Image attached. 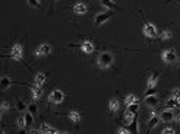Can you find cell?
Wrapping results in <instances>:
<instances>
[{"mask_svg": "<svg viewBox=\"0 0 180 134\" xmlns=\"http://www.w3.org/2000/svg\"><path fill=\"white\" fill-rule=\"evenodd\" d=\"M54 2H56V0H54Z\"/></svg>", "mask_w": 180, "mask_h": 134, "instance_id": "cell-39", "label": "cell"}, {"mask_svg": "<svg viewBox=\"0 0 180 134\" xmlns=\"http://www.w3.org/2000/svg\"><path fill=\"white\" fill-rule=\"evenodd\" d=\"M144 104H145L146 106H150V108H155V106L160 104L158 95L152 93V95H148V96H145V99H144Z\"/></svg>", "mask_w": 180, "mask_h": 134, "instance_id": "cell-9", "label": "cell"}, {"mask_svg": "<svg viewBox=\"0 0 180 134\" xmlns=\"http://www.w3.org/2000/svg\"><path fill=\"white\" fill-rule=\"evenodd\" d=\"M160 38L164 39V41H168V39H172V32L170 31H163V32H160Z\"/></svg>", "mask_w": 180, "mask_h": 134, "instance_id": "cell-26", "label": "cell"}, {"mask_svg": "<svg viewBox=\"0 0 180 134\" xmlns=\"http://www.w3.org/2000/svg\"><path fill=\"white\" fill-rule=\"evenodd\" d=\"M142 32H144V35L148 37V38H155L157 37V26H155L154 23L146 22L145 25H144V28H142Z\"/></svg>", "mask_w": 180, "mask_h": 134, "instance_id": "cell-5", "label": "cell"}, {"mask_svg": "<svg viewBox=\"0 0 180 134\" xmlns=\"http://www.w3.org/2000/svg\"><path fill=\"white\" fill-rule=\"evenodd\" d=\"M28 111H30L31 114H34V115H37V112H38V106L35 105V102H31L30 105H28Z\"/></svg>", "mask_w": 180, "mask_h": 134, "instance_id": "cell-27", "label": "cell"}, {"mask_svg": "<svg viewBox=\"0 0 180 134\" xmlns=\"http://www.w3.org/2000/svg\"><path fill=\"white\" fill-rule=\"evenodd\" d=\"M48 99H50V102H53V104H62L64 99V93L62 92L60 89H54V90L50 93Z\"/></svg>", "mask_w": 180, "mask_h": 134, "instance_id": "cell-7", "label": "cell"}, {"mask_svg": "<svg viewBox=\"0 0 180 134\" xmlns=\"http://www.w3.org/2000/svg\"><path fill=\"white\" fill-rule=\"evenodd\" d=\"M176 131H174V128H172V127H164L163 130H161V134H174Z\"/></svg>", "mask_w": 180, "mask_h": 134, "instance_id": "cell-31", "label": "cell"}, {"mask_svg": "<svg viewBox=\"0 0 180 134\" xmlns=\"http://www.w3.org/2000/svg\"><path fill=\"white\" fill-rule=\"evenodd\" d=\"M154 92V89H146V92H145V96H148V95H152Z\"/></svg>", "mask_w": 180, "mask_h": 134, "instance_id": "cell-36", "label": "cell"}, {"mask_svg": "<svg viewBox=\"0 0 180 134\" xmlns=\"http://www.w3.org/2000/svg\"><path fill=\"white\" fill-rule=\"evenodd\" d=\"M40 2H43V0H40Z\"/></svg>", "mask_w": 180, "mask_h": 134, "instance_id": "cell-38", "label": "cell"}, {"mask_svg": "<svg viewBox=\"0 0 180 134\" xmlns=\"http://www.w3.org/2000/svg\"><path fill=\"white\" fill-rule=\"evenodd\" d=\"M30 89H31V92H32V98L35 100L41 99V96H43V88H41V85H37L34 82V83L30 85Z\"/></svg>", "mask_w": 180, "mask_h": 134, "instance_id": "cell-8", "label": "cell"}, {"mask_svg": "<svg viewBox=\"0 0 180 134\" xmlns=\"http://www.w3.org/2000/svg\"><path fill=\"white\" fill-rule=\"evenodd\" d=\"M174 121H176L177 124H179V126H180V114H179V115H177L176 118H174Z\"/></svg>", "mask_w": 180, "mask_h": 134, "instance_id": "cell-37", "label": "cell"}, {"mask_svg": "<svg viewBox=\"0 0 180 134\" xmlns=\"http://www.w3.org/2000/svg\"><path fill=\"white\" fill-rule=\"evenodd\" d=\"M130 126H132V130L135 131V133H138V121H136V118L133 120V122L130 124Z\"/></svg>", "mask_w": 180, "mask_h": 134, "instance_id": "cell-35", "label": "cell"}, {"mask_svg": "<svg viewBox=\"0 0 180 134\" xmlns=\"http://www.w3.org/2000/svg\"><path fill=\"white\" fill-rule=\"evenodd\" d=\"M28 4L31 8H40V0H28Z\"/></svg>", "mask_w": 180, "mask_h": 134, "instance_id": "cell-33", "label": "cell"}, {"mask_svg": "<svg viewBox=\"0 0 180 134\" xmlns=\"http://www.w3.org/2000/svg\"><path fill=\"white\" fill-rule=\"evenodd\" d=\"M161 59H163L164 63H168V64H172V63H177L179 61V55H177V53L174 50H166L161 53Z\"/></svg>", "mask_w": 180, "mask_h": 134, "instance_id": "cell-2", "label": "cell"}, {"mask_svg": "<svg viewBox=\"0 0 180 134\" xmlns=\"http://www.w3.org/2000/svg\"><path fill=\"white\" fill-rule=\"evenodd\" d=\"M120 109V102L117 99H110V102H108V111H110V114H116L117 111Z\"/></svg>", "mask_w": 180, "mask_h": 134, "instance_id": "cell-17", "label": "cell"}, {"mask_svg": "<svg viewBox=\"0 0 180 134\" xmlns=\"http://www.w3.org/2000/svg\"><path fill=\"white\" fill-rule=\"evenodd\" d=\"M68 118L70 120V122H72V124L78 126V124L81 122V120H82V115H81V112H78V111H72V112L68 114Z\"/></svg>", "mask_w": 180, "mask_h": 134, "instance_id": "cell-14", "label": "cell"}, {"mask_svg": "<svg viewBox=\"0 0 180 134\" xmlns=\"http://www.w3.org/2000/svg\"><path fill=\"white\" fill-rule=\"evenodd\" d=\"M0 83H2V90H6V89L10 88V85H12V80L9 79L8 76H3L2 80H0Z\"/></svg>", "mask_w": 180, "mask_h": 134, "instance_id": "cell-21", "label": "cell"}, {"mask_svg": "<svg viewBox=\"0 0 180 134\" xmlns=\"http://www.w3.org/2000/svg\"><path fill=\"white\" fill-rule=\"evenodd\" d=\"M40 131H41V133H44V134H59L60 133L59 130H56V128H53V127L47 126L46 122H43V124H41V127H40Z\"/></svg>", "mask_w": 180, "mask_h": 134, "instance_id": "cell-15", "label": "cell"}, {"mask_svg": "<svg viewBox=\"0 0 180 134\" xmlns=\"http://www.w3.org/2000/svg\"><path fill=\"white\" fill-rule=\"evenodd\" d=\"M101 4H103L104 8H108L112 9V10H114V9H117V6L114 3H113L112 0H101Z\"/></svg>", "mask_w": 180, "mask_h": 134, "instance_id": "cell-24", "label": "cell"}, {"mask_svg": "<svg viewBox=\"0 0 180 134\" xmlns=\"http://www.w3.org/2000/svg\"><path fill=\"white\" fill-rule=\"evenodd\" d=\"M158 79H160V71H155L150 76V79L146 82V89H155L158 85Z\"/></svg>", "mask_w": 180, "mask_h": 134, "instance_id": "cell-11", "label": "cell"}, {"mask_svg": "<svg viewBox=\"0 0 180 134\" xmlns=\"http://www.w3.org/2000/svg\"><path fill=\"white\" fill-rule=\"evenodd\" d=\"M126 108H128L129 111H132V112H135V114H136V112H138V108H139V105H138V102H133V104L128 105Z\"/></svg>", "mask_w": 180, "mask_h": 134, "instance_id": "cell-29", "label": "cell"}, {"mask_svg": "<svg viewBox=\"0 0 180 134\" xmlns=\"http://www.w3.org/2000/svg\"><path fill=\"white\" fill-rule=\"evenodd\" d=\"M117 133H119V134H130V133H132V130L124 128V127H119V128H117Z\"/></svg>", "mask_w": 180, "mask_h": 134, "instance_id": "cell-32", "label": "cell"}, {"mask_svg": "<svg viewBox=\"0 0 180 134\" xmlns=\"http://www.w3.org/2000/svg\"><path fill=\"white\" fill-rule=\"evenodd\" d=\"M114 61V57H113L112 53H108V51H104L101 54L98 55V60H97V64H98L100 69H103V70H107L108 67L113 64Z\"/></svg>", "mask_w": 180, "mask_h": 134, "instance_id": "cell-1", "label": "cell"}, {"mask_svg": "<svg viewBox=\"0 0 180 134\" xmlns=\"http://www.w3.org/2000/svg\"><path fill=\"white\" fill-rule=\"evenodd\" d=\"M166 106L167 108H180V100L176 99L174 96H170L166 100Z\"/></svg>", "mask_w": 180, "mask_h": 134, "instance_id": "cell-19", "label": "cell"}, {"mask_svg": "<svg viewBox=\"0 0 180 134\" xmlns=\"http://www.w3.org/2000/svg\"><path fill=\"white\" fill-rule=\"evenodd\" d=\"M46 80H47V73H46V71H38V73L35 75L34 82L37 85H41V86H43V85L46 83Z\"/></svg>", "mask_w": 180, "mask_h": 134, "instance_id": "cell-16", "label": "cell"}, {"mask_svg": "<svg viewBox=\"0 0 180 134\" xmlns=\"http://www.w3.org/2000/svg\"><path fill=\"white\" fill-rule=\"evenodd\" d=\"M50 54H52V45L50 44H41L34 53L35 57H47Z\"/></svg>", "mask_w": 180, "mask_h": 134, "instance_id": "cell-4", "label": "cell"}, {"mask_svg": "<svg viewBox=\"0 0 180 134\" xmlns=\"http://www.w3.org/2000/svg\"><path fill=\"white\" fill-rule=\"evenodd\" d=\"M160 121H161V120H160V115H157V112L152 111V112H151V118L148 120V124H146V130H152Z\"/></svg>", "mask_w": 180, "mask_h": 134, "instance_id": "cell-12", "label": "cell"}, {"mask_svg": "<svg viewBox=\"0 0 180 134\" xmlns=\"http://www.w3.org/2000/svg\"><path fill=\"white\" fill-rule=\"evenodd\" d=\"M172 96H174L176 99H179V100H180V89H173Z\"/></svg>", "mask_w": 180, "mask_h": 134, "instance_id": "cell-34", "label": "cell"}, {"mask_svg": "<svg viewBox=\"0 0 180 134\" xmlns=\"http://www.w3.org/2000/svg\"><path fill=\"white\" fill-rule=\"evenodd\" d=\"M34 117H35V115H34V114H31L30 111H26V112H25V120H26V126H28V127L34 122Z\"/></svg>", "mask_w": 180, "mask_h": 134, "instance_id": "cell-25", "label": "cell"}, {"mask_svg": "<svg viewBox=\"0 0 180 134\" xmlns=\"http://www.w3.org/2000/svg\"><path fill=\"white\" fill-rule=\"evenodd\" d=\"M174 118H176V115H174L172 109H164L163 112L160 114V120L163 122H172L174 121Z\"/></svg>", "mask_w": 180, "mask_h": 134, "instance_id": "cell-10", "label": "cell"}, {"mask_svg": "<svg viewBox=\"0 0 180 134\" xmlns=\"http://www.w3.org/2000/svg\"><path fill=\"white\" fill-rule=\"evenodd\" d=\"M133 102H138V96L135 95V93H130V95H128V96L124 98V104H126V106L130 104H133Z\"/></svg>", "mask_w": 180, "mask_h": 134, "instance_id": "cell-22", "label": "cell"}, {"mask_svg": "<svg viewBox=\"0 0 180 134\" xmlns=\"http://www.w3.org/2000/svg\"><path fill=\"white\" fill-rule=\"evenodd\" d=\"M112 18H113V13L110 12V10L97 13V15H95V19H94V23H95V26H101L103 23H106L107 21H110Z\"/></svg>", "mask_w": 180, "mask_h": 134, "instance_id": "cell-3", "label": "cell"}, {"mask_svg": "<svg viewBox=\"0 0 180 134\" xmlns=\"http://www.w3.org/2000/svg\"><path fill=\"white\" fill-rule=\"evenodd\" d=\"M16 127L19 128V130H24L25 127H28L26 126V120H25V117H19L16 120Z\"/></svg>", "mask_w": 180, "mask_h": 134, "instance_id": "cell-23", "label": "cell"}, {"mask_svg": "<svg viewBox=\"0 0 180 134\" xmlns=\"http://www.w3.org/2000/svg\"><path fill=\"white\" fill-rule=\"evenodd\" d=\"M25 108H28V106H25V104H24L21 99H18L16 100V109L18 111H25Z\"/></svg>", "mask_w": 180, "mask_h": 134, "instance_id": "cell-30", "label": "cell"}, {"mask_svg": "<svg viewBox=\"0 0 180 134\" xmlns=\"http://www.w3.org/2000/svg\"><path fill=\"white\" fill-rule=\"evenodd\" d=\"M9 109H10V105H9V102H2V105H0V111H2V114H4V112H8Z\"/></svg>", "mask_w": 180, "mask_h": 134, "instance_id": "cell-28", "label": "cell"}, {"mask_svg": "<svg viewBox=\"0 0 180 134\" xmlns=\"http://www.w3.org/2000/svg\"><path fill=\"white\" fill-rule=\"evenodd\" d=\"M81 50L85 53V54H91L92 51H94V44L91 41H84L81 45Z\"/></svg>", "mask_w": 180, "mask_h": 134, "instance_id": "cell-18", "label": "cell"}, {"mask_svg": "<svg viewBox=\"0 0 180 134\" xmlns=\"http://www.w3.org/2000/svg\"><path fill=\"white\" fill-rule=\"evenodd\" d=\"M22 55H24V48H22L21 44H15V45L10 48V57L16 61H21Z\"/></svg>", "mask_w": 180, "mask_h": 134, "instance_id": "cell-6", "label": "cell"}, {"mask_svg": "<svg viewBox=\"0 0 180 134\" xmlns=\"http://www.w3.org/2000/svg\"><path fill=\"white\" fill-rule=\"evenodd\" d=\"M135 118H136V114L132 112V111H129V109H128V111L124 112V122H126L128 126H130V124H132Z\"/></svg>", "mask_w": 180, "mask_h": 134, "instance_id": "cell-20", "label": "cell"}, {"mask_svg": "<svg viewBox=\"0 0 180 134\" xmlns=\"http://www.w3.org/2000/svg\"><path fill=\"white\" fill-rule=\"evenodd\" d=\"M88 8H86L85 3H82V2H76L75 6H73V12L76 13V15H85Z\"/></svg>", "mask_w": 180, "mask_h": 134, "instance_id": "cell-13", "label": "cell"}]
</instances>
